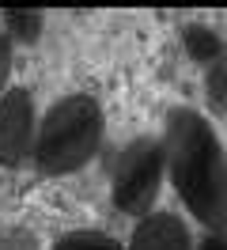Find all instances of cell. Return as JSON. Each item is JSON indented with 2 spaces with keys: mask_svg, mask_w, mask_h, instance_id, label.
<instances>
[{
  "mask_svg": "<svg viewBox=\"0 0 227 250\" xmlns=\"http://www.w3.org/2000/svg\"><path fill=\"white\" fill-rule=\"evenodd\" d=\"M163 148L182 205L212 235H227V152L216 129L197 110H174L166 118Z\"/></svg>",
  "mask_w": 227,
  "mask_h": 250,
  "instance_id": "obj_1",
  "label": "cell"
},
{
  "mask_svg": "<svg viewBox=\"0 0 227 250\" xmlns=\"http://www.w3.org/2000/svg\"><path fill=\"white\" fill-rule=\"evenodd\" d=\"M106 133L103 106L91 95H68L49 106L34 137V163L45 174H72L87 167Z\"/></svg>",
  "mask_w": 227,
  "mask_h": 250,
  "instance_id": "obj_2",
  "label": "cell"
},
{
  "mask_svg": "<svg viewBox=\"0 0 227 250\" xmlns=\"http://www.w3.org/2000/svg\"><path fill=\"white\" fill-rule=\"evenodd\" d=\"M166 174V148L163 141H136L125 148L114 171V205L129 216H144L163 186Z\"/></svg>",
  "mask_w": 227,
  "mask_h": 250,
  "instance_id": "obj_3",
  "label": "cell"
},
{
  "mask_svg": "<svg viewBox=\"0 0 227 250\" xmlns=\"http://www.w3.org/2000/svg\"><path fill=\"white\" fill-rule=\"evenodd\" d=\"M34 103L27 87H8L0 99V167H19L34 156Z\"/></svg>",
  "mask_w": 227,
  "mask_h": 250,
  "instance_id": "obj_4",
  "label": "cell"
},
{
  "mask_svg": "<svg viewBox=\"0 0 227 250\" xmlns=\"http://www.w3.org/2000/svg\"><path fill=\"white\" fill-rule=\"evenodd\" d=\"M129 250H193V243H189V231H186V224L178 216L151 212V216H144L136 224Z\"/></svg>",
  "mask_w": 227,
  "mask_h": 250,
  "instance_id": "obj_5",
  "label": "cell"
},
{
  "mask_svg": "<svg viewBox=\"0 0 227 250\" xmlns=\"http://www.w3.org/2000/svg\"><path fill=\"white\" fill-rule=\"evenodd\" d=\"M182 42H186V53L193 57V61H205L212 64L216 57H224V42H220V34L212 31V27H205V23H189L186 31H182Z\"/></svg>",
  "mask_w": 227,
  "mask_h": 250,
  "instance_id": "obj_6",
  "label": "cell"
},
{
  "mask_svg": "<svg viewBox=\"0 0 227 250\" xmlns=\"http://www.w3.org/2000/svg\"><path fill=\"white\" fill-rule=\"evenodd\" d=\"M4 34L12 42H34L42 34V12L38 8H12L4 16Z\"/></svg>",
  "mask_w": 227,
  "mask_h": 250,
  "instance_id": "obj_7",
  "label": "cell"
},
{
  "mask_svg": "<svg viewBox=\"0 0 227 250\" xmlns=\"http://www.w3.org/2000/svg\"><path fill=\"white\" fill-rule=\"evenodd\" d=\"M53 250H125V247L106 231H68L53 243Z\"/></svg>",
  "mask_w": 227,
  "mask_h": 250,
  "instance_id": "obj_8",
  "label": "cell"
},
{
  "mask_svg": "<svg viewBox=\"0 0 227 250\" xmlns=\"http://www.w3.org/2000/svg\"><path fill=\"white\" fill-rule=\"evenodd\" d=\"M208 99H212V106L227 110V49H224V57H216L208 64Z\"/></svg>",
  "mask_w": 227,
  "mask_h": 250,
  "instance_id": "obj_9",
  "label": "cell"
},
{
  "mask_svg": "<svg viewBox=\"0 0 227 250\" xmlns=\"http://www.w3.org/2000/svg\"><path fill=\"white\" fill-rule=\"evenodd\" d=\"M0 250H38V239L27 228H4L0 231Z\"/></svg>",
  "mask_w": 227,
  "mask_h": 250,
  "instance_id": "obj_10",
  "label": "cell"
},
{
  "mask_svg": "<svg viewBox=\"0 0 227 250\" xmlns=\"http://www.w3.org/2000/svg\"><path fill=\"white\" fill-rule=\"evenodd\" d=\"M8 68H12V38L0 34V99L8 91Z\"/></svg>",
  "mask_w": 227,
  "mask_h": 250,
  "instance_id": "obj_11",
  "label": "cell"
},
{
  "mask_svg": "<svg viewBox=\"0 0 227 250\" xmlns=\"http://www.w3.org/2000/svg\"><path fill=\"white\" fill-rule=\"evenodd\" d=\"M197 250H227V239H224V235H208Z\"/></svg>",
  "mask_w": 227,
  "mask_h": 250,
  "instance_id": "obj_12",
  "label": "cell"
}]
</instances>
